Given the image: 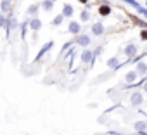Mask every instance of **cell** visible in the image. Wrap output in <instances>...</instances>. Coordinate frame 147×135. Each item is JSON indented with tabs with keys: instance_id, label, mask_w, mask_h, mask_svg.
<instances>
[{
	"instance_id": "obj_1",
	"label": "cell",
	"mask_w": 147,
	"mask_h": 135,
	"mask_svg": "<svg viewBox=\"0 0 147 135\" xmlns=\"http://www.w3.org/2000/svg\"><path fill=\"white\" fill-rule=\"evenodd\" d=\"M82 62H83V64H90V66H94V64H95V59H94L92 50H88V49H85V50H83V54H82Z\"/></svg>"
},
{
	"instance_id": "obj_2",
	"label": "cell",
	"mask_w": 147,
	"mask_h": 135,
	"mask_svg": "<svg viewBox=\"0 0 147 135\" xmlns=\"http://www.w3.org/2000/svg\"><path fill=\"white\" fill-rule=\"evenodd\" d=\"M73 42L87 49V45H90V36H88V35H76V38L73 40Z\"/></svg>"
},
{
	"instance_id": "obj_3",
	"label": "cell",
	"mask_w": 147,
	"mask_h": 135,
	"mask_svg": "<svg viewBox=\"0 0 147 135\" xmlns=\"http://www.w3.org/2000/svg\"><path fill=\"white\" fill-rule=\"evenodd\" d=\"M16 26H18V21H16V18H7V21H5V26H4V28H5V35L9 36V35H11V31H12Z\"/></svg>"
},
{
	"instance_id": "obj_4",
	"label": "cell",
	"mask_w": 147,
	"mask_h": 135,
	"mask_svg": "<svg viewBox=\"0 0 147 135\" xmlns=\"http://www.w3.org/2000/svg\"><path fill=\"white\" fill-rule=\"evenodd\" d=\"M52 45H54V42H47V43H45V45H43V47L38 50V54H36L35 61H40V59H42V57H43V55H45V54H47V52L52 49Z\"/></svg>"
},
{
	"instance_id": "obj_5",
	"label": "cell",
	"mask_w": 147,
	"mask_h": 135,
	"mask_svg": "<svg viewBox=\"0 0 147 135\" xmlns=\"http://www.w3.org/2000/svg\"><path fill=\"white\" fill-rule=\"evenodd\" d=\"M67 31H69V33H73V35H80V31H82V26H80V23H76V21H71V23L67 24Z\"/></svg>"
},
{
	"instance_id": "obj_6",
	"label": "cell",
	"mask_w": 147,
	"mask_h": 135,
	"mask_svg": "<svg viewBox=\"0 0 147 135\" xmlns=\"http://www.w3.org/2000/svg\"><path fill=\"white\" fill-rule=\"evenodd\" d=\"M28 26H30L33 31H38V30L42 28V21H40V18H31V19H28Z\"/></svg>"
},
{
	"instance_id": "obj_7",
	"label": "cell",
	"mask_w": 147,
	"mask_h": 135,
	"mask_svg": "<svg viewBox=\"0 0 147 135\" xmlns=\"http://www.w3.org/2000/svg\"><path fill=\"white\" fill-rule=\"evenodd\" d=\"M123 52H125V55H126V57H133V55L137 54V45H133V43H128V45L123 49Z\"/></svg>"
},
{
	"instance_id": "obj_8",
	"label": "cell",
	"mask_w": 147,
	"mask_h": 135,
	"mask_svg": "<svg viewBox=\"0 0 147 135\" xmlns=\"http://www.w3.org/2000/svg\"><path fill=\"white\" fill-rule=\"evenodd\" d=\"M92 33H94L95 36L104 35V24H102V23H95V24L92 26Z\"/></svg>"
},
{
	"instance_id": "obj_9",
	"label": "cell",
	"mask_w": 147,
	"mask_h": 135,
	"mask_svg": "<svg viewBox=\"0 0 147 135\" xmlns=\"http://www.w3.org/2000/svg\"><path fill=\"white\" fill-rule=\"evenodd\" d=\"M135 73H137V76H138V75H140V76H142V75H145V73H147V64H145V62H142V61H140V62H137V70H135Z\"/></svg>"
},
{
	"instance_id": "obj_10",
	"label": "cell",
	"mask_w": 147,
	"mask_h": 135,
	"mask_svg": "<svg viewBox=\"0 0 147 135\" xmlns=\"http://www.w3.org/2000/svg\"><path fill=\"white\" fill-rule=\"evenodd\" d=\"M131 106H140L142 104V101H144V97H142V94L140 92H135L133 95H131Z\"/></svg>"
},
{
	"instance_id": "obj_11",
	"label": "cell",
	"mask_w": 147,
	"mask_h": 135,
	"mask_svg": "<svg viewBox=\"0 0 147 135\" xmlns=\"http://www.w3.org/2000/svg\"><path fill=\"white\" fill-rule=\"evenodd\" d=\"M135 80H137V73H135V71H128V73L125 75V82H126L128 85H133Z\"/></svg>"
},
{
	"instance_id": "obj_12",
	"label": "cell",
	"mask_w": 147,
	"mask_h": 135,
	"mask_svg": "<svg viewBox=\"0 0 147 135\" xmlns=\"http://www.w3.org/2000/svg\"><path fill=\"white\" fill-rule=\"evenodd\" d=\"M73 12H75V9H73L69 4H64V7H62V16H64V18H71Z\"/></svg>"
},
{
	"instance_id": "obj_13",
	"label": "cell",
	"mask_w": 147,
	"mask_h": 135,
	"mask_svg": "<svg viewBox=\"0 0 147 135\" xmlns=\"http://www.w3.org/2000/svg\"><path fill=\"white\" fill-rule=\"evenodd\" d=\"M11 9H12L11 2H7V0H2V4H0V11H2V14H5V12H11Z\"/></svg>"
},
{
	"instance_id": "obj_14",
	"label": "cell",
	"mask_w": 147,
	"mask_h": 135,
	"mask_svg": "<svg viewBox=\"0 0 147 135\" xmlns=\"http://www.w3.org/2000/svg\"><path fill=\"white\" fill-rule=\"evenodd\" d=\"M133 126H135L137 132H145V130H147V121H137Z\"/></svg>"
},
{
	"instance_id": "obj_15",
	"label": "cell",
	"mask_w": 147,
	"mask_h": 135,
	"mask_svg": "<svg viewBox=\"0 0 147 135\" xmlns=\"http://www.w3.org/2000/svg\"><path fill=\"white\" fill-rule=\"evenodd\" d=\"M42 9H43L45 12L52 11V9H54V0H45V2L42 4Z\"/></svg>"
},
{
	"instance_id": "obj_16",
	"label": "cell",
	"mask_w": 147,
	"mask_h": 135,
	"mask_svg": "<svg viewBox=\"0 0 147 135\" xmlns=\"http://www.w3.org/2000/svg\"><path fill=\"white\" fill-rule=\"evenodd\" d=\"M107 66H109V68H113V70H118V68H119V62H118V57H111V59L107 61Z\"/></svg>"
},
{
	"instance_id": "obj_17",
	"label": "cell",
	"mask_w": 147,
	"mask_h": 135,
	"mask_svg": "<svg viewBox=\"0 0 147 135\" xmlns=\"http://www.w3.org/2000/svg\"><path fill=\"white\" fill-rule=\"evenodd\" d=\"M99 14H100V16H109V14H111V7H109V5L99 7Z\"/></svg>"
},
{
	"instance_id": "obj_18",
	"label": "cell",
	"mask_w": 147,
	"mask_h": 135,
	"mask_svg": "<svg viewBox=\"0 0 147 135\" xmlns=\"http://www.w3.org/2000/svg\"><path fill=\"white\" fill-rule=\"evenodd\" d=\"M38 9H40V5H38V4H33V5H30V7H28V14H31V16L35 18V14H36V11H38Z\"/></svg>"
},
{
	"instance_id": "obj_19",
	"label": "cell",
	"mask_w": 147,
	"mask_h": 135,
	"mask_svg": "<svg viewBox=\"0 0 147 135\" xmlns=\"http://www.w3.org/2000/svg\"><path fill=\"white\" fill-rule=\"evenodd\" d=\"M62 21H64V16H62V14H59L57 18H54V19H52V24H54V26H61V24H62Z\"/></svg>"
},
{
	"instance_id": "obj_20",
	"label": "cell",
	"mask_w": 147,
	"mask_h": 135,
	"mask_svg": "<svg viewBox=\"0 0 147 135\" xmlns=\"http://www.w3.org/2000/svg\"><path fill=\"white\" fill-rule=\"evenodd\" d=\"M123 2H126V4H130V5H131V7H135L137 11H138V9L142 7V5H140V4L137 2V0H123Z\"/></svg>"
},
{
	"instance_id": "obj_21",
	"label": "cell",
	"mask_w": 147,
	"mask_h": 135,
	"mask_svg": "<svg viewBox=\"0 0 147 135\" xmlns=\"http://www.w3.org/2000/svg\"><path fill=\"white\" fill-rule=\"evenodd\" d=\"M26 30H28V21H24V23L21 24V38L26 36Z\"/></svg>"
},
{
	"instance_id": "obj_22",
	"label": "cell",
	"mask_w": 147,
	"mask_h": 135,
	"mask_svg": "<svg viewBox=\"0 0 147 135\" xmlns=\"http://www.w3.org/2000/svg\"><path fill=\"white\" fill-rule=\"evenodd\" d=\"M80 18H82V21H85V23H87V21L90 19V14H88L87 11H82V14H80Z\"/></svg>"
},
{
	"instance_id": "obj_23",
	"label": "cell",
	"mask_w": 147,
	"mask_h": 135,
	"mask_svg": "<svg viewBox=\"0 0 147 135\" xmlns=\"http://www.w3.org/2000/svg\"><path fill=\"white\" fill-rule=\"evenodd\" d=\"M102 50H104V47H102V45H100V47H97V49L92 52V54H94V59H95L97 55H100V54H102Z\"/></svg>"
},
{
	"instance_id": "obj_24",
	"label": "cell",
	"mask_w": 147,
	"mask_h": 135,
	"mask_svg": "<svg viewBox=\"0 0 147 135\" xmlns=\"http://www.w3.org/2000/svg\"><path fill=\"white\" fill-rule=\"evenodd\" d=\"M71 45H75V42H67V43H64V47H62V54H64V52H66Z\"/></svg>"
},
{
	"instance_id": "obj_25",
	"label": "cell",
	"mask_w": 147,
	"mask_h": 135,
	"mask_svg": "<svg viewBox=\"0 0 147 135\" xmlns=\"http://www.w3.org/2000/svg\"><path fill=\"white\" fill-rule=\"evenodd\" d=\"M5 21H7V18H5L4 14H0V28H2V26H5Z\"/></svg>"
},
{
	"instance_id": "obj_26",
	"label": "cell",
	"mask_w": 147,
	"mask_h": 135,
	"mask_svg": "<svg viewBox=\"0 0 147 135\" xmlns=\"http://www.w3.org/2000/svg\"><path fill=\"white\" fill-rule=\"evenodd\" d=\"M137 12H138V14H142V16H145V18H147V9H144V7H140V9H138V11H137Z\"/></svg>"
},
{
	"instance_id": "obj_27",
	"label": "cell",
	"mask_w": 147,
	"mask_h": 135,
	"mask_svg": "<svg viewBox=\"0 0 147 135\" xmlns=\"http://www.w3.org/2000/svg\"><path fill=\"white\" fill-rule=\"evenodd\" d=\"M140 40H147V30L140 31Z\"/></svg>"
},
{
	"instance_id": "obj_28",
	"label": "cell",
	"mask_w": 147,
	"mask_h": 135,
	"mask_svg": "<svg viewBox=\"0 0 147 135\" xmlns=\"http://www.w3.org/2000/svg\"><path fill=\"white\" fill-rule=\"evenodd\" d=\"M80 2H82V4H85L87 7H90V4H88V0H80Z\"/></svg>"
},
{
	"instance_id": "obj_29",
	"label": "cell",
	"mask_w": 147,
	"mask_h": 135,
	"mask_svg": "<svg viewBox=\"0 0 147 135\" xmlns=\"http://www.w3.org/2000/svg\"><path fill=\"white\" fill-rule=\"evenodd\" d=\"M107 135H121V133H118V132H107Z\"/></svg>"
},
{
	"instance_id": "obj_30",
	"label": "cell",
	"mask_w": 147,
	"mask_h": 135,
	"mask_svg": "<svg viewBox=\"0 0 147 135\" xmlns=\"http://www.w3.org/2000/svg\"><path fill=\"white\" fill-rule=\"evenodd\" d=\"M142 87H144V92H147V82H145V83H144Z\"/></svg>"
},
{
	"instance_id": "obj_31",
	"label": "cell",
	"mask_w": 147,
	"mask_h": 135,
	"mask_svg": "<svg viewBox=\"0 0 147 135\" xmlns=\"http://www.w3.org/2000/svg\"><path fill=\"white\" fill-rule=\"evenodd\" d=\"M7 2H12V0H7Z\"/></svg>"
}]
</instances>
